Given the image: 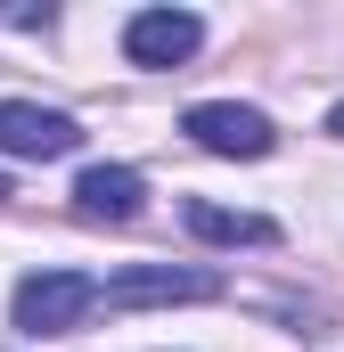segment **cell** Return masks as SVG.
<instances>
[{
    "label": "cell",
    "instance_id": "cell-1",
    "mask_svg": "<svg viewBox=\"0 0 344 352\" xmlns=\"http://www.w3.org/2000/svg\"><path fill=\"white\" fill-rule=\"evenodd\" d=\"M90 303H98V278H83V270H33L8 295V320L25 336H74L90 320Z\"/></svg>",
    "mask_w": 344,
    "mask_h": 352
},
{
    "label": "cell",
    "instance_id": "cell-2",
    "mask_svg": "<svg viewBox=\"0 0 344 352\" xmlns=\"http://www.w3.org/2000/svg\"><path fill=\"white\" fill-rule=\"evenodd\" d=\"M180 131H189L205 156H238V164H255V156L279 148V123H270L262 107H238V98H205V107H189Z\"/></svg>",
    "mask_w": 344,
    "mask_h": 352
},
{
    "label": "cell",
    "instance_id": "cell-3",
    "mask_svg": "<svg viewBox=\"0 0 344 352\" xmlns=\"http://www.w3.org/2000/svg\"><path fill=\"white\" fill-rule=\"evenodd\" d=\"M222 295V278L213 270H172V263H131L115 270L107 287H98V303L107 311H148V303H213Z\"/></svg>",
    "mask_w": 344,
    "mask_h": 352
},
{
    "label": "cell",
    "instance_id": "cell-4",
    "mask_svg": "<svg viewBox=\"0 0 344 352\" xmlns=\"http://www.w3.org/2000/svg\"><path fill=\"white\" fill-rule=\"evenodd\" d=\"M74 148H83V123H74V115L33 107V98H0V156L50 164V156H74Z\"/></svg>",
    "mask_w": 344,
    "mask_h": 352
},
{
    "label": "cell",
    "instance_id": "cell-5",
    "mask_svg": "<svg viewBox=\"0 0 344 352\" xmlns=\"http://www.w3.org/2000/svg\"><path fill=\"white\" fill-rule=\"evenodd\" d=\"M197 50H205V25L189 8H140L123 25V58L131 66H189Z\"/></svg>",
    "mask_w": 344,
    "mask_h": 352
},
{
    "label": "cell",
    "instance_id": "cell-6",
    "mask_svg": "<svg viewBox=\"0 0 344 352\" xmlns=\"http://www.w3.org/2000/svg\"><path fill=\"white\" fill-rule=\"evenodd\" d=\"M140 205H148V180L131 173V164H90L74 180V213L83 221H131Z\"/></svg>",
    "mask_w": 344,
    "mask_h": 352
},
{
    "label": "cell",
    "instance_id": "cell-7",
    "mask_svg": "<svg viewBox=\"0 0 344 352\" xmlns=\"http://www.w3.org/2000/svg\"><path fill=\"white\" fill-rule=\"evenodd\" d=\"M180 221H189V238H205V246H270V238H279L262 213H230V205H213V197H189Z\"/></svg>",
    "mask_w": 344,
    "mask_h": 352
},
{
    "label": "cell",
    "instance_id": "cell-8",
    "mask_svg": "<svg viewBox=\"0 0 344 352\" xmlns=\"http://www.w3.org/2000/svg\"><path fill=\"white\" fill-rule=\"evenodd\" d=\"M328 131H336V140H344V107H336V115H328Z\"/></svg>",
    "mask_w": 344,
    "mask_h": 352
},
{
    "label": "cell",
    "instance_id": "cell-9",
    "mask_svg": "<svg viewBox=\"0 0 344 352\" xmlns=\"http://www.w3.org/2000/svg\"><path fill=\"white\" fill-rule=\"evenodd\" d=\"M0 197H8V173H0Z\"/></svg>",
    "mask_w": 344,
    "mask_h": 352
}]
</instances>
